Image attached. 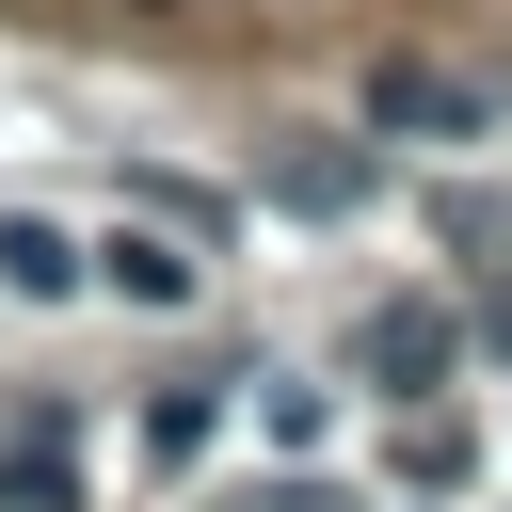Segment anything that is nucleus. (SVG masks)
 <instances>
[{"label": "nucleus", "mask_w": 512, "mask_h": 512, "mask_svg": "<svg viewBox=\"0 0 512 512\" xmlns=\"http://www.w3.org/2000/svg\"><path fill=\"white\" fill-rule=\"evenodd\" d=\"M144 448H160V464H192V448H208V384H176V400H144Z\"/></svg>", "instance_id": "6e6552de"}, {"label": "nucleus", "mask_w": 512, "mask_h": 512, "mask_svg": "<svg viewBox=\"0 0 512 512\" xmlns=\"http://www.w3.org/2000/svg\"><path fill=\"white\" fill-rule=\"evenodd\" d=\"M64 496H80L64 432H16V448H0V512H64Z\"/></svg>", "instance_id": "423d86ee"}, {"label": "nucleus", "mask_w": 512, "mask_h": 512, "mask_svg": "<svg viewBox=\"0 0 512 512\" xmlns=\"http://www.w3.org/2000/svg\"><path fill=\"white\" fill-rule=\"evenodd\" d=\"M80 272H96V256H80V240H64V224H32V208H16V224H0V288H16V304H64V288H80Z\"/></svg>", "instance_id": "39448f33"}, {"label": "nucleus", "mask_w": 512, "mask_h": 512, "mask_svg": "<svg viewBox=\"0 0 512 512\" xmlns=\"http://www.w3.org/2000/svg\"><path fill=\"white\" fill-rule=\"evenodd\" d=\"M480 112H496V80H480V64H432V48L368 64V128H416V144H464Z\"/></svg>", "instance_id": "f257e3e1"}, {"label": "nucleus", "mask_w": 512, "mask_h": 512, "mask_svg": "<svg viewBox=\"0 0 512 512\" xmlns=\"http://www.w3.org/2000/svg\"><path fill=\"white\" fill-rule=\"evenodd\" d=\"M256 192H272V208H304V224H352L384 176H368V144H304V128H288V144L256 160Z\"/></svg>", "instance_id": "7ed1b4c3"}, {"label": "nucleus", "mask_w": 512, "mask_h": 512, "mask_svg": "<svg viewBox=\"0 0 512 512\" xmlns=\"http://www.w3.org/2000/svg\"><path fill=\"white\" fill-rule=\"evenodd\" d=\"M464 464H480V448H464V416H432V400H416V416H400V480H464Z\"/></svg>", "instance_id": "0eeeda50"}, {"label": "nucleus", "mask_w": 512, "mask_h": 512, "mask_svg": "<svg viewBox=\"0 0 512 512\" xmlns=\"http://www.w3.org/2000/svg\"><path fill=\"white\" fill-rule=\"evenodd\" d=\"M96 256H112V288H128V304H192V272H208L176 224H128V240H96Z\"/></svg>", "instance_id": "20e7f679"}, {"label": "nucleus", "mask_w": 512, "mask_h": 512, "mask_svg": "<svg viewBox=\"0 0 512 512\" xmlns=\"http://www.w3.org/2000/svg\"><path fill=\"white\" fill-rule=\"evenodd\" d=\"M448 352H464V320H448V304H368V336H352V368H368L384 400H432V384H448Z\"/></svg>", "instance_id": "f03ea898"}]
</instances>
